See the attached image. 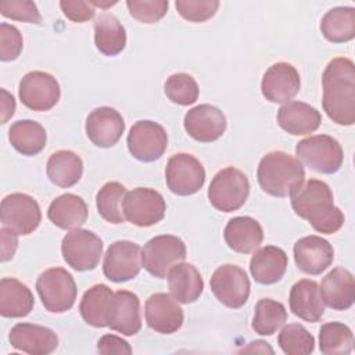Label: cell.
Returning <instances> with one entry per match:
<instances>
[{
    "label": "cell",
    "instance_id": "7a4b0ae2",
    "mask_svg": "<svg viewBox=\"0 0 355 355\" xmlns=\"http://www.w3.org/2000/svg\"><path fill=\"white\" fill-rule=\"evenodd\" d=\"M290 197L294 212L308 220L318 233L333 234L344 225V214L334 205L333 191L327 183L309 179L302 182Z\"/></svg>",
    "mask_w": 355,
    "mask_h": 355
},
{
    "label": "cell",
    "instance_id": "ee69618b",
    "mask_svg": "<svg viewBox=\"0 0 355 355\" xmlns=\"http://www.w3.org/2000/svg\"><path fill=\"white\" fill-rule=\"evenodd\" d=\"M24 47L21 32L7 22L0 24V60L12 61L18 58Z\"/></svg>",
    "mask_w": 355,
    "mask_h": 355
},
{
    "label": "cell",
    "instance_id": "60d3db41",
    "mask_svg": "<svg viewBox=\"0 0 355 355\" xmlns=\"http://www.w3.org/2000/svg\"><path fill=\"white\" fill-rule=\"evenodd\" d=\"M126 6L135 19L143 24H154L165 17L169 3L168 0H128Z\"/></svg>",
    "mask_w": 355,
    "mask_h": 355
},
{
    "label": "cell",
    "instance_id": "2e32d148",
    "mask_svg": "<svg viewBox=\"0 0 355 355\" xmlns=\"http://www.w3.org/2000/svg\"><path fill=\"white\" fill-rule=\"evenodd\" d=\"M300 87V73L297 68L288 62H276L270 65L261 80L262 96L270 103H288L298 94Z\"/></svg>",
    "mask_w": 355,
    "mask_h": 355
},
{
    "label": "cell",
    "instance_id": "8992f818",
    "mask_svg": "<svg viewBox=\"0 0 355 355\" xmlns=\"http://www.w3.org/2000/svg\"><path fill=\"white\" fill-rule=\"evenodd\" d=\"M36 291L46 311L62 313L69 311L76 300V283L64 268H50L36 280Z\"/></svg>",
    "mask_w": 355,
    "mask_h": 355
},
{
    "label": "cell",
    "instance_id": "8d00e7d4",
    "mask_svg": "<svg viewBox=\"0 0 355 355\" xmlns=\"http://www.w3.org/2000/svg\"><path fill=\"white\" fill-rule=\"evenodd\" d=\"M126 194V187L119 182H107L96 194V207L100 216L112 223L121 225L125 222L122 201Z\"/></svg>",
    "mask_w": 355,
    "mask_h": 355
},
{
    "label": "cell",
    "instance_id": "5b68a950",
    "mask_svg": "<svg viewBox=\"0 0 355 355\" xmlns=\"http://www.w3.org/2000/svg\"><path fill=\"white\" fill-rule=\"evenodd\" d=\"M250 194V182L244 172L234 166L220 169L211 180L208 200L222 212H233L244 205Z\"/></svg>",
    "mask_w": 355,
    "mask_h": 355
},
{
    "label": "cell",
    "instance_id": "8fae6325",
    "mask_svg": "<svg viewBox=\"0 0 355 355\" xmlns=\"http://www.w3.org/2000/svg\"><path fill=\"white\" fill-rule=\"evenodd\" d=\"M215 298L227 308H241L250 297V279L244 269L226 263L215 269L209 280Z\"/></svg>",
    "mask_w": 355,
    "mask_h": 355
},
{
    "label": "cell",
    "instance_id": "c3c4849f",
    "mask_svg": "<svg viewBox=\"0 0 355 355\" xmlns=\"http://www.w3.org/2000/svg\"><path fill=\"white\" fill-rule=\"evenodd\" d=\"M1 93V123H6L15 111V100L14 96L10 94L6 89L0 90Z\"/></svg>",
    "mask_w": 355,
    "mask_h": 355
},
{
    "label": "cell",
    "instance_id": "277c9868",
    "mask_svg": "<svg viewBox=\"0 0 355 355\" xmlns=\"http://www.w3.org/2000/svg\"><path fill=\"white\" fill-rule=\"evenodd\" d=\"M297 159L319 173H336L344 161L341 144L329 135H315L302 139L295 146Z\"/></svg>",
    "mask_w": 355,
    "mask_h": 355
},
{
    "label": "cell",
    "instance_id": "f35d334b",
    "mask_svg": "<svg viewBox=\"0 0 355 355\" xmlns=\"http://www.w3.org/2000/svg\"><path fill=\"white\" fill-rule=\"evenodd\" d=\"M277 344L287 355H308L315 349L313 336L300 323H290L282 329Z\"/></svg>",
    "mask_w": 355,
    "mask_h": 355
},
{
    "label": "cell",
    "instance_id": "6da1fadb",
    "mask_svg": "<svg viewBox=\"0 0 355 355\" xmlns=\"http://www.w3.org/2000/svg\"><path fill=\"white\" fill-rule=\"evenodd\" d=\"M322 105L326 115L337 125L355 122V65L345 57L333 58L322 75Z\"/></svg>",
    "mask_w": 355,
    "mask_h": 355
},
{
    "label": "cell",
    "instance_id": "d4e9b609",
    "mask_svg": "<svg viewBox=\"0 0 355 355\" xmlns=\"http://www.w3.org/2000/svg\"><path fill=\"white\" fill-rule=\"evenodd\" d=\"M291 312L309 323H316L324 315V304L320 297L319 284L315 280L301 279L293 284L290 290Z\"/></svg>",
    "mask_w": 355,
    "mask_h": 355
},
{
    "label": "cell",
    "instance_id": "e575fe53",
    "mask_svg": "<svg viewBox=\"0 0 355 355\" xmlns=\"http://www.w3.org/2000/svg\"><path fill=\"white\" fill-rule=\"evenodd\" d=\"M114 291L107 284H96L85 291L79 312L83 320L93 327H107V313Z\"/></svg>",
    "mask_w": 355,
    "mask_h": 355
},
{
    "label": "cell",
    "instance_id": "4fadbf2b",
    "mask_svg": "<svg viewBox=\"0 0 355 355\" xmlns=\"http://www.w3.org/2000/svg\"><path fill=\"white\" fill-rule=\"evenodd\" d=\"M21 103L32 111H49L60 100L58 80L43 71H31L22 76L18 86Z\"/></svg>",
    "mask_w": 355,
    "mask_h": 355
},
{
    "label": "cell",
    "instance_id": "5bb4252c",
    "mask_svg": "<svg viewBox=\"0 0 355 355\" xmlns=\"http://www.w3.org/2000/svg\"><path fill=\"white\" fill-rule=\"evenodd\" d=\"M126 144L133 158L141 162H153L164 155L168 147V135L154 121H137L128 133Z\"/></svg>",
    "mask_w": 355,
    "mask_h": 355
},
{
    "label": "cell",
    "instance_id": "ab89813d",
    "mask_svg": "<svg viewBox=\"0 0 355 355\" xmlns=\"http://www.w3.org/2000/svg\"><path fill=\"white\" fill-rule=\"evenodd\" d=\"M166 97L179 105L194 104L198 98V85L196 79L184 72H178L171 75L164 85Z\"/></svg>",
    "mask_w": 355,
    "mask_h": 355
},
{
    "label": "cell",
    "instance_id": "d6986e66",
    "mask_svg": "<svg viewBox=\"0 0 355 355\" xmlns=\"http://www.w3.org/2000/svg\"><path fill=\"white\" fill-rule=\"evenodd\" d=\"M85 130L94 146L110 148L119 141L125 130V121L115 108L98 107L87 115Z\"/></svg>",
    "mask_w": 355,
    "mask_h": 355
},
{
    "label": "cell",
    "instance_id": "4316f807",
    "mask_svg": "<svg viewBox=\"0 0 355 355\" xmlns=\"http://www.w3.org/2000/svg\"><path fill=\"white\" fill-rule=\"evenodd\" d=\"M287 254L276 245H265L254 252L250 261V272L259 284L277 283L287 269Z\"/></svg>",
    "mask_w": 355,
    "mask_h": 355
},
{
    "label": "cell",
    "instance_id": "74e56055",
    "mask_svg": "<svg viewBox=\"0 0 355 355\" xmlns=\"http://www.w3.org/2000/svg\"><path fill=\"white\" fill-rule=\"evenodd\" d=\"M354 347L352 330L341 322H327L319 330V349L324 355L349 354Z\"/></svg>",
    "mask_w": 355,
    "mask_h": 355
},
{
    "label": "cell",
    "instance_id": "ac0fdd59",
    "mask_svg": "<svg viewBox=\"0 0 355 355\" xmlns=\"http://www.w3.org/2000/svg\"><path fill=\"white\" fill-rule=\"evenodd\" d=\"M144 316L148 327L161 334L176 333L184 319L178 301L166 293H155L147 298Z\"/></svg>",
    "mask_w": 355,
    "mask_h": 355
},
{
    "label": "cell",
    "instance_id": "cb8c5ba5",
    "mask_svg": "<svg viewBox=\"0 0 355 355\" xmlns=\"http://www.w3.org/2000/svg\"><path fill=\"white\" fill-rule=\"evenodd\" d=\"M276 119L284 132L293 136H304L313 133L320 126L322 115L306 103L288 101L279 108Z\"/></svg>",
    "mask_w": 355,
    "mask_h": 355
},
{
    "label": "cell",
    "instance_id": "1f68e13d",
    "mask_svg": "<svg viewBox=\"0 0 355 355\" xmlns=\"http://www.w3.org/2000/svg\"><path fill=\"white\" fill-rule=\"evenodd\" d=\"M94 44L108 57L119 54L126 46V31L111 12L100 14L94 21Z\"/></svg>",
    "mask_w": 355,
    "mask_h": 355
},
{
    "label": "cell",
    "instance_id": "603a6c76",
    "mask_svg": "<svg viewBox=\"0 0 355 355\" xmlns=\"http://www.w3.org/2000/svg\"><path fill=\"white\" fill-rule=\"evenodd\" d=\"M320 297L323 304L334 311H345L354 305L355 301V280L354 275L337 266L331 269L320 283Z\"/></svg>",
    "mask_w": 355,
    "mask_h": 355
},
{
    "label": "cell",
    "instance_id": "b9f144b4",
    "mask_svg": "<svg viewBox=\"0 0 355 355\" xmlns=\"http://www.w3.org/2000/svg\"><path fill=\"white\" fill-rule=\"evenodd\" d=\"M175 7L182 18L190 22H204L216 14L219 1L218 0H176Z\"/></svg>",
    "mask_w": 355,
    "mask_h": 355
},
{
    "label": "cell",
    "instance_id": "f6af8a7d",
    "mask_svg": "<svg viewBox=\"0 0 355 355\" xmlns=\"http://www.w3.org/2000/svg\"><path fill=\"white\" fill-rule=\"evenodd\" d=\"M61 11L72 22H86L94 17L96 7L90 1L83 0H62L60 1Z\"/></svg>",
    "mask_w": 355,
    "mask_h": 355
},
{
    "label": "cell",
    "instance_id": "52a82bcc",
    "mask_svg": "<svg viewBox=\"0 0 355 355\" xmlns=\"http://www.w3.org/2000/svg\"><path fill=\"white\" fill-rule=\"evenodd\" d=\"M186 254V245L178 236H155L141 248V266L150 275L164 279L173 265L184 261Z\"/></svg>",
    "mask_w": 355,
    "mask_h": 355
},
{
    "label": "cell",
    "instance_id": "7402d4cb",
    "mask_svg": "<svg viewBox=\"0 0 355 355\" xmlns=\"http://www.w3.org/2000/svg\"><path fill=\"white\" fill-rule=\"evenodd\" d=\"M8 341L12 348L31 355H49L58 347V336L51 329L33 323H17Z\"/></svg>",
    "mask_w": 355,
    "mask_h": 355
},
{
    "label": "cell",
    "instance_id": "4dcf8cb0",
    "mask_svg": "<svg viewBox=\"0 0 355 355\" xmlns=\"http://www.w3.org/2000/svg\"><path fill=\"white\" fill-rule=\"evenodd\" d=\"M46 173L53 184L68 189L80 180L83 161L71 150H60L50 155L46 164Z\"/></svg>",
    "mask_w": 355,
    "mask_h": 355
},
{
    "label": "cell",
    "instance_id": "484cf974",
    "mask_svg": "<svg viewBox=\"0 0 355 355\" xmlns=\"http://www.w3.org/2000/svg\"><path fill=\"white\" fill-rule=\"evenodd\" d=\"M223 237L230 250L239 254H250L261 245L263 230L254 218L236 216L226 223Z\"/></svg>",
    "mask_w": 355,
    "mask_h": 355
},
{
    "label": "cell",
    "instance_id": "d6a6232c",
    "mask_svg": "<svg viewBox=\"0 0 355 355\" xmlns=\"http://www.w3.org/2000/svg\"><path fill=\"white\" fill-rule=\"evenodd\" d=\"M8 140L18 153L26 157H33L46 147L47 135L39 122L21 119L10 126Z\"/></svg>",
    "mask_w": 355,
    "mask_h": 355
},
{
    "label": "cell",
    "instance_id": "681fc988",
    "mask_svg": "<svg viewBox=\"0 0 355 355\" xmlns=\"http://www.w3.org/2000/svg\"><path fill=\"white\" fill-rule=\"evenodd\" d=\"M243 351H255V352H270L273 354V349L268 345L266 341H262V340H257V341H252L250 343V345L247 348H243Z\"/></svg>",
    "mask_w": 355,
    "mask_h": 355
},
{
    "label": "cell",
    "instance_id": "44dd1931",
    "mask_svg": "<svg viewBox=\"0 0 355 355\" xmlns=\"http://www.w3.org/2000/svg\"><path fill=\"white\" fill-rule=\"evenodd\" d=\"M294 261L300 270L308 275H320L334 259L333 245L320 236H305L294 244Z\"/></svg>",
    "mask_w": 355,
    "mask_h": 355
},
{
    "label": "cell",
    "instance_id": "7dc6e473",
    "mask_svg": "<svg viewBox=\"0 0 355 355\" xmlns=\"http://www.w3.org/2000/svg\"><path fill=\"white\" fill-rule=\"evenodd\" d=\"M18 247V234L11 229L3 226L0 229V259L1 262L10 261Z\"/></svg>",
    "mask_w": 355,
    "mask_h": 355
},
{
    "label": "cell",
    "instance_id": "ba28073f",
    "mask_svg": "<svg viewBox=\"0 0 355 355\" xmlns=\"http://www.w3.org/2000/svg\"><path fill=\"white\" fill-rule=\"evenodd\" d=\"M64 261L78 272L93 270L103 255L101 239L86 229H72L61 241Z\"/></svg>",
    "mask_w": 355,
    "mask_h": 355
},
{
    "label": "cell",
    "instance_id": "bcb514c9",
    "mask_svg": "<svg viewBox=\"0 0 355 355\" xmlns=\"http://www.w3.org/2000/svg\"><path fill=\"white\" fill-rule=\"evenodd\" d=\"M97 351L104 355L132 354L129 343L114 334H104L97 343Z\"/></svg>",
    "mask_w": 355,
    "mask_h": 355
},
{
    "label": "cell",
    "instance_id": "f546056e",
    "mask_svg": "<svg viewBox=\"0 0 355 355\" xmlns=\"http://www.w3.org/2000/svg\"><path fill=\"white\" fill-rule=\"evenodd\" d=\"M33 294L26 284L15 277L0 280V315L3 318H24L33 309Z\"/></svg>",
    "mask_w": 355,
    "mask_h": 355
},
{
    "label": "cell",
    "instance_id": "e0dca14e",
    "mask_svg": "<svg viewBox=\"0 0 355 355\" xmlns=\"http://www.w3.org/2000/svg\"><path fill=\"white\" fill-rule=\"evenodd\" d=\"M183 126L191 139L200 143H211L225 133L226 116L215 105L200 104L186 112Z\"/></svg>",
    "mask_w": 355,
    "mask_h": 355
},
{
    "label": "cell",
    "instance_id": "9c48e42d",
    "mask_svg": "<svg viewBox=\"0 0 355 355\" xmlns=\"http://www.w3.org/2000/svg\"><path fill=\"white\" fill-rule=\"evenodd\" d=\"M125 219L130 223L148 227L164 219L166 202L162 194L150 187H136L126 191L122 201Z\"/></svg>",
    "mask_w": 355,
    "mask_h": 355
},
{
    "label": "cell",
    "instance_id": "ffe728a7",
    "mask_svg": "<svg viewBox=\"0 0 355 355\" xmlns=\"http://www.w3.org/2000/svg\"><path fill=\"white\" fill-rule=\"evenodd\" d=\"M107 327L123 336H135L141 329L139 297L128 290L114 293L107 313Z\"/></svg>",
    "mask_w": 355,
    "mask_h": 355
},
{
    "label": "cell",
    "instance_id": "f1b7e54d",
    "mask_svg": "<svg viewBox=\"0 0 355 355\" xmlns=\"http://www.w3.org/2000/svg\"><path fill=\"white\" fill-rule=\"evenodd\" d=\"M87 214L85 200L72 193L55 197L47 209V216L51 223L64 230L79 229L87 220Z\"/></svg>",
    "mask_w": 355,
    "mask_h": 355
},
{
    "label": "cell",
    "instance_id": "9a60e30c",
    "mask_svg": "<svg viewBox=\"0 0 355 355\" xmlns=\"http://www.w3.org/2000/svg\"><path fill=\"white\" fill-rule=\"evenodd\" d=\"M141 269V248L129 240L112 243L104 255V276L114 282L122 283L135 279Z\"/></svg>",
    "mask_w": 355,
    "mask_h": 355
},
{
    "label": "cell",
    "instance_id": "836d02e7",
    "mask_svg": "<svg viewBox=\"0 0 355 355\" xmlns=\"http://www.w3.org/2000/svg\"><path fill=\"white\" fill-rule=\"evenodd\" d=\"M320 32L331 43H344L355 37V8L334 7L330 8L320 21Z\"/></svg>",
    "mask_w": 355,
    "mask_h": 355
},
{
    "label": "cell",
    "instance_id": "7bdbcfd3",
    "mask_svg": "<svg viewBox=\"0 0 355 355\" xmlns=\"http://www.w3.org/2000/svg\"><path fill=\"white\" fill-rule=\"evenodd\" d=\"M0 14L14 21L42 24L37 6L29 0H3L0 1Z\"/></svg>",
    "mask_w": 355,
    "mask_h": 355
},
{
    "label": "cell",
    "instance_id": "d590c367",
    "mask_svg": "<svg viewBox=\"0 0 355 355\" xmlns=\"http://www.w3.org/2000/svg\"><path fill=\"white\" fill-rule=\"evenodd\" d=\"M287 320L284 305L272 298H262L257 302L251 327L259 336H272Z\"/></svg>",
    "mask_w": 355,
    "mask_h": 355
},
{
    "label": "cell",
    "instance_id": "30bf717a",
    "mask_svg": "<svg viewBox=\"0 0 355 355\" xmlns=\"http://www.w3.org/2000/svg\"><path fill=\"white\" fill-rule=\"evenodd\" d=\"M0 219L3 226L18 236H28L37 229L42 212L37 201L25 193H11L1 200Z\"/></svg>",
    "mask_w": 355,
    "mask_h": 355
},
{
    "label": "cell",
    "instance_id": "3957f363",
    "mask_svg": "<svg viewBox=\"0 0 355 355\" xmlns=\"http://www.w3.org/2000/svg\"><path fill=\"white\" fill-rule=\"evenodd\" d=\"M305 178L302 164L284 151H272L258 164L257 179L261 189L273 197H288Z\"/></svg>",
    "mask_w": 355,
    "mask_h": 355
},
{
    "label": "cell",
    "instance_id": "7c38bea8",
    "mask_svg": "<svg viewBox=\"0 0 355 355\" xmlns=\"http://www.w3.org/2000/svg\"><path fill=\"white\" fill-rule=\"evenodd\" d=\"M165 182L173 194L191 196L204 186L205 169L194 155L179 153L166 162Z\"/></svg>",
    "mask_w": 355,
    "mask_h": 355
},
{
    "label": "cell",
    "instance_id": "83f0119b",
    "mask_svg": "<svg viewBox=\"0 0 355 355\" xmlns=\"http://www.w3.org/2000/svg\"><path fill=\"white\" fill-rule=\"evenodd\" d=\"M166 277L171 295L180 304H191L202 294L204 280L191 263L179 262L173 265Z\"/></svg>",
    "mask_w": 355,
    "mask_h": 355
}]
</instances>
